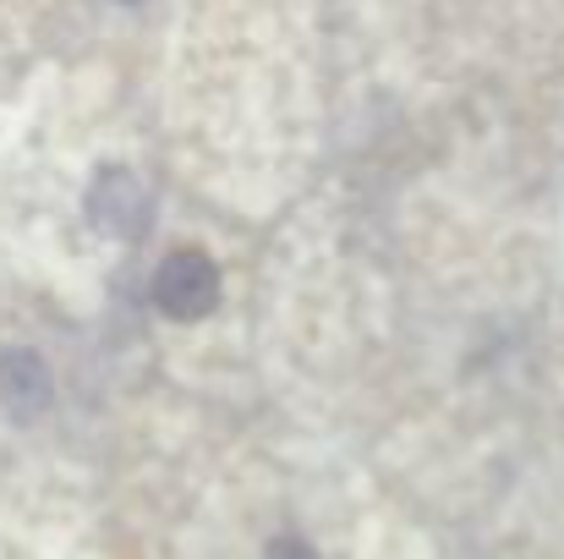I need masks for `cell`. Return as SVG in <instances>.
<instances>
[{
  "label": "cell",
  "instance_id": "cell-3",
  "mask_svg": "<svg viewBox=\"0 0 564 559\" xmlns=\"http://www.w3.org/2000/svg\"><path fill=\"white\" fill-rule=\"evenodd\" d=\"M274 559H307V555H302L296 544H280V549H274Z\"/></svg>",
  "mask_w": 564,
  "mask_h": 559
},
{
  "label": "cell",
  "instance_id": "cell-1",
  "mask_svg": "<svg viewBox=\"0 0 564 559\" xmlns=\"http://www.w3.org/2000/svg\"><path fill=\"white\" fill-rule=\"evenodd\" d=\"M154 302L171 319H203L219 302V275L203 252H171L154 275Z\"/></svg>",
  "mask_w": 564,
  "mask_h": 559
},
{
  "label": "cell",
  "instance_id": "cell-2",
  "mask_svg": "<svg viewBox=\"0 0 564 559\" xmlns=\"http://www.w3.org/2000/svg\"><path fill=\"white\" fill-rule=\"evenodd\" d=\"M88 214H94V225H105V230H138V219H143V192L138 182L127 176V171H105L99 186H94V197H88Z\"/></svg>",
  "mask_w": 564,
  "mask_h": 559
}]
</instances>
